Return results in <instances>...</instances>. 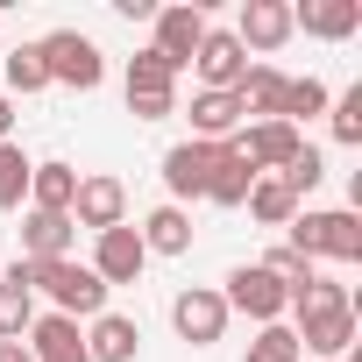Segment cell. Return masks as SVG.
<instances>
[{
  "instance_id": "11",
  "label": "cell",
  "mask_w": 362,
  "mask_h": 362,
  "mask_svg": "<svg viewBox=\"0 0 362 362\" xmlns=\"http://www.w3.org/2000/svg\"><path fill=\"white\" fill-rule=\"evenodd\" d=\"M192 71H199V93H235V86H242V71H249V50L235 43V29H206V43H199Z\"/></svg>"
},
{
  "instance_id": "33",
  "label": "cell",
  "mask_w": 362,
  "mask_h": 362,
  "mask_svg": "<svg viewBox=\"0 0 362 362\" xmlns=\"http://www.w3.org/2000/svg\"><path fill=\"white\" fill-rule=\"evenodd\" d=\"M128 114H135V121H170V114H177V93H170V100H128Z\"/></svg>"
},
{
  "instance_id": "9",
  "label": "cell",
  "mask_w": 362,
  "mask_h": 362,
  "mask_svg": "<svg viewBox=\"0 0 362 362\" xmlns=\"http://www.w3.org/2000/svg\"><path fill=\"white\" fill-rule=\"evenodd\" d=\"M149 22H156V43H149V50H156L163 64H177V71L199 57V43H206V29H214L206 8H156Z\"/></svg>"
},
{
  "instance_id": "13",
  "label": "cell",
  "mask_w": 362,
  "mask_h": 362,
  "mask_svg": "<svg viewBox=\"0 0 362 362\" xmlns=\"http://www.w3.org/2000/svg\"><path fill=\"white\" fill-rule=\"evenodd\" d=\"M206 170H214V149L206 142H170L163 149V192H170V206L206 199Z\"/></svg>"
},
{
  "instance_id": "31",
  "label": "cell",
  "mask_w": 362,
  "mask_h": 362,
  "mask_svg": "<svg viewBox=\"0 0 362 362\" xmlns=\"http://www.w3.org/2000/svg\"><path fill=\"white\" fill-rule=\"evenodd\" d=\"M327 121H334V142H362V86H348L341 100H327Z\"/></svg>"
},
{
  "instance_id": "12",
  "label": "cell",
  "mask_w": 362,
  "mask_h": 362,
  "mask_svg": "<svg viewBox=\"0 0 362 362\" xmlns=\"http://www.w3.org/2000/svg\"><path fill=\"white\" fill-rule=\"evenodd\" d=\"M298 29H291V8L284 0H242V22H235V43L242 50H256V57H270V50H284Z\"/></svg>"
},
{
  "instance_id": "26",
  "label": "cell",
  "mask_w": 362,
  "mask_h": 362,
  "mask_svg": "<svg viewBox=\"0 0 362 362\" xmlns=\"http://www.w3.org/2000/svg\"><path fill=\"white\" fill-rule=\"evenodd\" d=\"M327 100H334V93H327L320 78H284V107H277V121H291V128L305 135V121L327 114Z\"/></svg>"
},
{
  "instance_id": "17",
  "label": "cell",
  "mask_w": 362,
  "mask_h": 362,
  "mask_svg": "<svg viewBox=\"0 0 362 362\" xmlns=\"http://www.w3.org/2000/svg\"><path fill=\"white\" fill-rule=\"evenodd\" d=\"M291 29L320 36V43H341L362 29V0H305V8H291Z\"/></svg>"
},
{
  "instance_id": "19",
  "label": "cell",
  "mask_w": 362,
  "mask_h": 362,
  "mask_svg": "<svg viewBox=\"0 0 362 362\" xmlns=\"http://www.w3.org/2000/svg\"><path fill=\"white\" fill-rule=\"evenodd\" d=\"M71 214H22V263H50V256H71Z\"/></svg>"
},
{
  "instance_id": "27",
  "label": "cell",
  "mask_w": 362,
  "mask_h": 362,
  "mask_svg": "<svg viewBox=\"0 0 362 362\" xmlns=\"http://www.w3.org/2000/svg\"><path fill=\"white\" fill-rule=\"evenodd\" d=\"M29 149L22 142H0V214H15L22 199H29Z\"/></svg>"
},
{
  "instance_id": "36",
  "label": "cell",
  "mask_w": 362,
  "mask_h": 362,
  "mask_svg": "<svg viewBox=\"0 0 362 362\" xmlns=\"http://www.w3.org/2000/svg\"><path fill=\"white\" fill-rule=\"evenodd\" d=\"M71 362H93V355H71Z\"/></svg>"
},
{
  "instance_id": "1",
  "label": "cell",
  "mask_w": 362,
  "mask_h": 362,
  "mask_svg": "<svg viewBox=\"0 0 362 362\" xmlns=\"http://www.w3.org/2000/svg\"><path fill=\"white\" fill-rule=\"evenodd\" d=\"M291 334H298V355H348L355 348V298L334 277H313L305 291H291Z\"/></svg>"
},
{
  "instance_id": "5",
  "label": "cell",
  "mask_w": 362,
  "mask_h": 362,
  "mask_svg": "<svg viewBox=\"0 0 362 362\" xmlns=\"http://www.w3.org/2000/svg\"><path fill=\"white\" fill-rule=\"evenodd\" d=\"M221 298H228V313H249L256 327H277V320L291 313V291H284V284H277L263 263H235Z\"/></svg>"
},
{
  "instance_id": "32",
  "label": "cell",
  "mask_w": 362,
  "mask_h": 362,
  "mask_svg": "<svg viewBox=\"0 0 362 362\" xmlns=\"http://www.w3.org/2000/svg\"><path fill=\"white\" fill-rule=\"evenodd\" d=\"M263 270H270L284 291H305V284L320 277V263H305V256H291V249H270V256H263Z\"/></svg>"
},
{
  "instance_id": "16",
  "label": "cell",
  "mask_w": 362,
  "mask_h": 362,
  "mask_svg": "<svg viewBox=\"0 0 362 362\" xmlns=\"http://www.w3.org/2000/svg\"><path fill=\"white\" fill-rule=\"evenodd\" d=\"M29 320H36V284H29V263L15 256L0 270V341H22Z\"/></svg>"
},
{
  "instance_id": "18",
  "label": "cell",
  "mask_w": 362,
  "mask_h": 362,
  "mask_svg": "<svg viewBox=\"0 0 362 362\" xmlns=\"http://www.w3.org/2000/svg\"><path fill=\"white\" fill-rule=\"evenodd\" d=\"M242 135V100L235 93H192V142H235Z\"/></svg>"
},
{
  "instance_id": "6",
  "label": "cell",
  "mask_w": 362,
  "mask_h": 362,
  "mask_svg": "<svg viewBox=\"0 0 362 362\" xmlns=\"http://www.w3.org/2000/svg\"><path fill=\"white\" fill-rule=\"evenodd\" d=\"M228 298L214 291V284H185V291H177L170 298V327H177V341H185V348H214L221 334H228Z\"/></svg>"
},
{
  "instance_id": "3",
  "label": "cell",
  "mask_w": 362,
  "mask_h": 362,
  "mask_svg": "<svg viewBox=\"0 0 362 362\" xmlns=\"http://www.w3.org/2000/svg\"><path fill=\"white\" fill-rule=\"evenodd\" d=\"M29 284L50 298V313H64V320H100L107 313V284L93 277V263H78V256H50V263H29Z\"/></svg>"
},
{
  "instance_id": "28",
  "label": "cell",
  "mask_w": 362,
  "mask_h": 362,
  "mask_svg": "<svg viewBox=\"0 0 362 362\" xmlns=\"http://www.w3.org/2000/svg\"><path fill=\"white\" fill-rule=\"evenodd\" d=\"M242 362H305V355H298V334L277 320V327H256V341H249Z\"/></svg>"
},
{
  "instance_id": "29",
  "label": "cell",
  "mask_w": 362,
  "mask_h": 362,
  "mask_svg": "<svg viewBox=\"0 0 362 362\" xmlns=\"http://www.w3.org/2000/svg\"><path fill=\"white\" fill-rule=\"evenodd\" d=\"M43 86H50V71H43V50H36V43L8 50V93H43Z\"/></svg>"
},
{
  "instance_id": "4",
  "label": "cell",
  "mask_w": 362,
  "mask_h": 362,
  "mask_svg": "<svg viewBox=\"0 0 362 362\" xmlns=\"http://www.w3.org/2000/svg\"><path fill=\"white\" fill-rule=\"evenodd\" d=\"M36 50H43V71H50V86L93 93V86L107 78V57H100V43H93V36H78V29H50Z\"/></svg>"
},
{
  "instance_id": "20",
  "label": "cell",
  "mask_w": 362,
  "mask_h": 362,
  "mask_svg": "<svg viewBox=\"0 0 362 362\" xmlns=\"http://www.w3.org/2000/svg\"><path fill=\"white\" fill-rule=\"evenodd\" d=\"M135 348H142V327H135L128 313L86 320V355H93V362H135Z\"/></svg>"
},
{
  "instance_id": "30",
  "label": "cell",
  "mask_w": 362,
  "mask_h": 362,
  "mask_svg": "<svg viewBox=\"0 0 362 362\" xmlns=\"http://www.w3.org/2000/svg\"><path fill=\"white\" fill-rule=\"evenodd\" d=\"M277 177H284V185H291V199L305 206V199H313V185H320V177H327V163H320V149L305 142V149H298V156H291V163H284Z\"/></svg>"
},
{
  "instance_id": "25",
  "label": "cell",
  "mask_w": 362,
  "mask_h": 362,
  "mask_svg": "<svg viewBox=\"0 0 362 362\" xmlns=\"http://www.w3.org/2000/svg\"><path fill=\"white\" fill-rule=\"evenodd\" d=\"M242 206H249L263 228H291V221H298V199H291V185H284V177H256Z\"/></svg>"
},
{
  "instance_id": "7",
  "label": "cell",
  "mask_w": 362,
  "mask_h": 362,
  "mask_svg": "<svg viewBox=\"0 0 362 362\" xmlns=\"http://www.w3.org/2000/svg\"><path fill=\"white\" fill-rule=\"evenodd\" d=\"M128 221V185L114 170H78V199H71V228H93V235H107V228H121Z\"/></svg>"
},
{
  "instance_id": "34",
  "label": "cell",
  "mask_w": 362,
  "mask_h": 362,
  "mask_svg": "<svg viewBox=\"0 0 362 362\" xmlns=\"http://www.w3.org/2000/svg\"><path fill=\"white\" fill-rule=\"evenodd\" d=\"M0 142H15V100L0 93Z\"/></svg>"
},
{
  "instance_id": "15",
  "label": "cell",
  "mask_w": 362,
  "mask_h": 362,
  "mask_svg": "<svg viewBox=\"0 0 362 362\" xmlns=\"http://www.w3.org/2000/svg\"><path fill=\"white\" fill-rule=\"evenodd\" d=\"M22 348H29L36 362H71V355H86V334H78V320H64V313H36L29 334H22Z\"/></svg>"
},
{
  "instance_id": "21",
  "label": "cell",
  "mask_w": 362,
  "mask_h": 362,
  "mask_svg": "<svg viewBox=\"0 0 362 362\" xmlns=\"http://www.w3.org/2000/svg\"><path fill=\"white\" fill-rule=\"evenodd\" d=\"M235 100H242V121H249V114H256V121H277V107H284V71H277V64H249L242 86H235Z\"/></svg>"
},
{
  "instance_id": "8",
  "label": "cell",
  "mask_w": 362,
  "mask_h": 362,
  "mask_svg": "<svg viewBox=\"0 0 362 362\" xmlns=\"http://www.w3.org/2000/svg\"><path fill=\"white\" fill-rule=\"evenodd\" d=\"M149 270V249H142V235L121 221V228H107V235H93V277L114 291V284H135Z\"/></svg>"
},
{
  "instance_id": "22",
  "label": "cell",
  "mask_w": 362,
  "mask_h": 362,
  "mask_svg": "<svg viewBox=\"0 0 362 362\" xmlns=\"http://www.w3.org/2000/svg\"><path fill=\"white\" fill-rule=\"evenodd\" d=\"M71 199H78V170L71 163H36L29 170V206L36 214H71Z\"/></svg>"
},
{
  "instance_id": "14",
  "label": "cell",
  "mask_w": 362,
  "mask_h": 362,
  "mask_svg": "<svg viewBox=\"0 0 362 362\" xmlns=\"http://www.w3.org/2000/svg\"><path fill=\"white\" fill-rule=\"evenodd\" d=\"M256 177H263V170H256L235 142H214V170H206V199H214V206H242Z\"/></svg>"
},
{
  "instance_id": "23",
  "label": "cell",
  "mask_w": 362,
  "mask_h": 362,
  "mask_svg": "<svg viewBox=\"0 0 362 362\" xmlns=\"http://www.w3.org/2000/svg\"><path fill=\"white\" fill-rule=\"evenodd\" d=\"M135 235H142L149 256H185V249H192V214H185V206H156Z\"/></svg>"
},
{
  "instance_id": "24",
  "label": "cell",
  "mask_w": 362,
  "mask_h": 362,
  "mask_svg": "<svg viewBox=\"0 0 362 362\" xmlns=\"http://www.w3.org/2000/svg\"><path fill=\"white\" fill-rule=\"evenodd\" d=\"M177 93V64H163L156 50H135L128 57V100H170Z\"/></svg>"
},
{
  "instance_id": "10",
  "label": "cell",
  "mask_w": 362,
  "mask_h": 362,
  "mask_svg": "<svg viewBox=\"0 0 362 362\" xmlns=\"http://www.w3.org/2000/svg\"><path fill=\"white\" fill-rule=\"evenodd\" d=\"M235 149L263 170V177H277L298 149H305V135L291 128V121H242V135H235Z\"/></svg>"
},
{
  "instance_id": "2",
  "label": "cell",
  "mask_w": 362,
  "mask_h": 362,
  "mask_svg": "<svg viewBox=\"0 0 362 362\" xmlns=\"http://www.w3.org/2000/svg\"><path fill=\"white\" fill-rule=\"evenodd\" d=\"M284 235H291L284 249L305 263H362V214H348V206H327V214L298 206V221Z\"/></svg>"
},
{
  "instance_id": "35",
  "label": "cell",
  "mask_w": 362,
  "mask_h": 362,
  "mask_svg": "<svg viewBox=\"0 0 362 362\" xmlns=\"http://www.w3.org/2000/svg\"><path fill=\"white\" fill-rule=\"evenodd\" d=\"M0 362H36V355H29L22 341H0Z\"/></svg>"
}]
</instances>
